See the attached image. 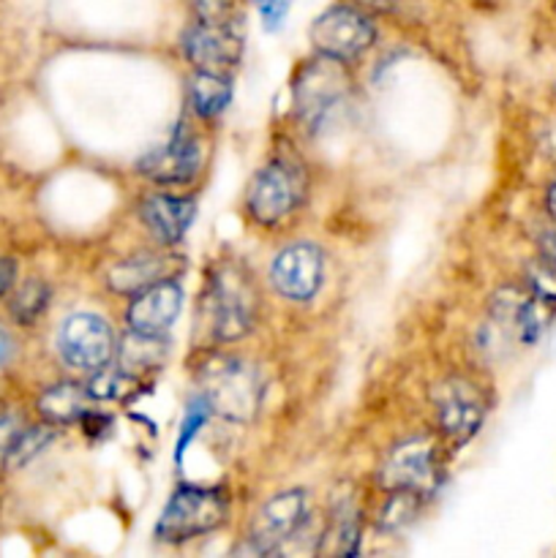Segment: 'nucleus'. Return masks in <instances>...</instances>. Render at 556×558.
<instances>
[{
  "instance_id": "nucleus-28",
  "label": "nucleus",
  "mask_w": 556,
  "mask_h": 558,
  "mask_svg": "<svg viewBox=\"0 0 556 558\" xmlns=\"http://www.w3.org/2000/svg\"><path fill=\"white\" fill-rule=\"evenodd\" d=\"M548 213H551V218L556 221V183L548 189Z\"/></svg>"
},
{
  "instance_id": "nucleus-3",
  "label": "nucleus",
  "mask_w": 556,
  "mask_h": 558,
  "mask_svg": "<svg viewBox=\"0 0 556 558\" xmlns=\"http://www.w3.org/2000/svg\"><path fill=\"white\" fill-rule=\"evenodd\" d=\"M229 501L221 490L185 485L169 496L161 518L156 523V537L164 543H183L213 532L227 521Z\"/></svg>"
},
{
  "instance_id": "nucleus-20",
  "label": "nucleus",
  "mask_w": 556,
  "mask_h": 558,
  "mask_svg": "<svg viewBox=\"0 0 556 558\" xmlns=\"http://www.w3.org/2000/svg\"><path fill=\"white\" fill-rule=\"evenodd\" d=\"M134 385H136V376L129 374V371L101 368L93 374L90 385H87V392H90L93 401H123V398L131 396Z\"/></svg>"
},
{
  "instance_id": "nucleus-24",
  "label": "nucleus",
  "mask_w": 556,
  "mask_h": 558,
  "mask_svg": "<svg viewBox=\"0 0 556 558\" xmlns=\"http://www.w3.org/2000/svg\"><path fill=\"white\" fill-rule=\"evenodd\" d=\"M289 9V0H262V16H265L267 25H276L283 20Z\"/></svg>"
},
{
  "instance_id": "nucleus-14",
  "label": "nucleus",
  "mask_w": 556,
  "mask_h": 558,
  "mask_svg": "<svg viewBox=\"0 0 556 558\" xmlns=\"http://www.w3.org/2000/svg\"><path fill=\"white\" fill-rule=\"evenodd\" d=\"M140 216L153 238L167 245H174L189 232L191 221L196 216V205L189 196L153 194L140 205Z\"/></svg>"
},
{
  "instance_id": "nucleus-16",
  "label": "nucleus",
  "mask_w": 556,
  "mask_h": 558,
  "mask_svg": "<svg viewBox=\"0 0 556 558\" xmlns=\"http://www.w3.org/2000/svg\"><path fill=\"white\" fill-rule=\"evenodd\" d=\"M90 392L87 387L74 385V381H60V385L47 387L38 396L36 409L47 425H69L80 423L90 412Z\"/></svg>"
},
{
  "instance_id": "nucleus-9",
  "label": "nucleus",
  "mask_w": 556,
  "mask_h": 558,
  "mask_svg": "<svg viewBox=\"0 0 556 558\" xmlns=\"http://www.w3.org/2000/svg\"><path fill=\"white\" fill-rule=\"evenodd\" d=\"M240 33L227 20L202 16L183 36L185 60L205 71H229L240 60Z\"/></svg>"
},
{
  "instance_id": "nucleus-21",
  "label": "nucleus",
  "mask_w": 556,
  "mask_h": 558,
  "mask_svg": "<svg viewBox=\"0 0 556 558\" xmlns=\"http://www.w3.org/2000/svg\"><path fill=\"white\" fill-rule=\"evenodd\" d=\"M49 303V289L41 281H27L11 294V316L20 325H31L44 314Z\"/></svg>"
},
{
  "instance_id": "nucleus-7",
  "label": "nucleus",
  "mask_w": 556,
  "mask_h": 558,
  "mask_svg": "<svg viewBox=\"0 0 556 558\" xmlns=\"http://www.w3.org/2000/svg\"><path fill=\"white\" fill-rule=\"evenodd\" d=\"M322 278H325V256L311 243L287 245L270 265V281L276 292L294 303L314 298L322 287Z\"/></svg>"
},
{
  "instance_id": "nucleus-12",
  "label": "nucleus",
  "mask_w": 556,
  "mask_h": 558,
  "mask_svg": "<svg viewBox=\"0 0 556 558\" xmlns=\"http://www.w3.org/2000/svg\"><path fill=\"white\" fill-rule=\"evenodd\" d=\"M436 423L456 445L472 439L483 425V403L467 381H447L436 396Z\"/></svg>"
},
{
  "instance_id": "nucleus-17",
  "label": "nucleus",
  "mask_w": 556,
  "mask_h": 558,
  "mask_svg": "<svg viewBox=\"0 0 556 558\" xmlns=\"http://www.w3.org/2000/svg\"><path fill=\"white\" fill-rule=\"evenodd\" d=\"M189 96L196 114H202V118H218L229 107L232 82H229L227 71L196 69V74L189 80Z\"/></svg>"
},
{
  "instance_id": "nucleus-18",
  "label": "nucleus",
  "mask_w": 556,
  "mask_h": 558,
  "mask_svg": "<svg viewBox=\"0 0 556 558\" xmlns=\"http://www.w3.org/2000/svg\"><path fill=\"white\" fill-rule=\"evenodd\" d=\"M164 357H167V341H164V336H142V332L131 330L129 341H123V347H120L123 371H129L134 376L161 365Z\"/></svg>"
},
{
  "instance_id": "nucleus-5",
  "label": "nucleus",
  "mask_w": 556,
  "mask_h": 558,
  "mask_svg": "<svg viewBox=\"0 0 556 558\" xmlns=\"http://www.w3.org/2000/svg\"><path fill=\"white\" fill-rule=\"evenodd\" d=\"M114 336L96 314H71L58 330V352L71 368L96 374L114 357Z\"/></svg>"
},
{
  "instance_id": "nucleus-13",
  "label": "nucleus",
  "mask_w": 556,
  "mask_h": 558,
  "mask_svg": "<svg viewBox=\"0 0 556 558\" xmlns=\"http://www.w3.org/2000/svg\"><path fill=\"white\" fill-rule=\"evenodd\" d=\"M305 518H309V501H305L303 490H287V494L270 499L262 507L259 523H256V548L262 554L278 550V543L292 539L303 529Z\"/></svg>"
},
{
  "instance_id": "nucleus-15",
  "label": "nucleus",
  "mask_w": 556,
  "mask_h": 558,
  "mask_svg": "<svg viewBox=\"0 0 556 558\" xmlns=\"http://www.w3.org/2000/svg\"><path fill=\"white\" fill-rule=\"evenodd\" d=\"M169 270H172V265H169L164 256L142 251V254H134L129 256V259L118 262V265L107 272V283L112 292L134 298L142 289L153 287V283L158 281H167Z\"/></svg>"
},
{
  "instance_id": "nucleus-22",
  "label": "nucleus",
  "mask_w": 556,
  "mask_h": 558,
  "mask_svg": "<svg viewBox=\"0 0 556 558\" xmlns=\"http://www.w3.org/2000/svg\"><path fill=\"white\" fill-rule=\"evenodd\" d=\"M49 439H52V430H49L47 425H41V428H22L20 439H16L14 450H11L9 469L25 466L31 458H36L38 452L49 445Z\"/></svg>"
},
{
  "instance_id": "nucleus-6",
  "label": "nucleus",
  "mask_w": 556,
  "mask_h": 558,
  "mask_svg": "<svg viewBox=\"0 0 556 558\" xmlns=\"http://www.w3.org/2000/svg\"><path fill=\"white\" fill-rule=\"evenodd\" d=\"M300 194H303L300 174L292 167H287V163L273 161L251 183L245 207H249L251 218L256 223L270 227V223L283 221L298 207Z\"/></svg>"
},
{
  "instance_id": "nucleus-19",
  "label": "nucleus",
  "mask_w": 556,
  "mask_h": 558,
  "mask_svg": "<svg viewBox=\"0 0 556 558\" xmlns=\"http://www.w3.org/2000/svg\"><path fill=\"white\" fill-rule=\"evenodd\" d=\"M358 539H360V523L354 518L352 510L336 512L333 518L330 529L325 534V545L319 543L322 554H354L358 550Z\"/></svg>"
},
{
  "instance_id": "nucleus-11",
  "label": "nucleus",
  "mask_w": 556,
  "mask_h": 558,
  "mask_svg": "<svg viewBox=\"0 0 556 558\" xmlns=\"http://www.w3.org/2000/svg\"><path fill=\"white\" fill-rule=\"evenodd\" d=\"M202 163V147L191 131H174V136L169 142H164L161 147H156L153 153H147L140 161V172L145 178L156 180L164 185H178L189 183L196 172H200Z\"/></svg>"
},
{
  "instance_id": "nucleus-2",
  "label": "nucleus",
  "mask_w": 556,
  "mask_h": 558,
  "mask_svg": "<svg viewBox=\"0 0 556 558\" xmlns=\"http://www.w3.org/2000/svg\"><path fill=\"white\" fill-rule=\"evenodd\" d=\"M200 390L207 412L229 423H251L262 407L259 376L251 365L232 357L207 360L200 371Z\"/></svg>"
},
{
  "instance_id": "nucleus-8",
  "label": "nucleus",
  "mask_w": 556,
  "mask_h": 558,
  "mask_svg": "<svg viewBox=\"0 0 556 558\" xmlns=\"http://www.w3.org/2000/svg\"><path fill=\"white\" fill-rule=\"evenodd\" d=\"M436 480V450L428 439H409L392 447L379 469V485L390 490H409V494H425L434 488Z\"/></svg>"
},
{
  "instance_id": "nucleus-4",
  "label": "nucleus",
  "mask_w": 556,
  "mask_h": 558,
  "mask_svg": "<svg viewBox=\"0 0 556 558\" xmlns=\"http://www.w3.org/2000/svg\"><path fill=\"white\" fill-rule=\"evenodd\" d=\"M311 41L322 58L352 60L371 49V44L376 41V27L363 11L352 5H333L314 20Z\"/></svg>"
},
{
  "instance_id": "nucleus-10",
  "label": "nucleus",
  "mask_w": 556,
  "mask_h": 558,
  "mask_svg": "<svg viewBox=\"0 0 556 558\" xmlns=\"http://www.w3.org/2000/svg\"><path fill=\"white\" fill-rule=\"evenodd\" d=\"M180 308H183V289L178 281L167 278L136 292L125 311V319L131 330L142 336H167L169 327L178 322Z\"/></svg>"
},
{
  "instance_id": "nucleus-1",
  "label": "nucleus",
  "mask_w": 556,
  "mask_h": 558,
  "mask_svg": "<svg viewBox=\"0 0 556 558\" xmlns=\"http://www.w3.org/2000/svg\"><path fill=\"white\" fill-rule=\"evenodd\" d=\"M259 311V292L249 272L238 265H218L207 276L205 319L218 341H238L254 327Z\"/></svg>"
},
{
  "instance_id": "nucleus-25",
  "label": "nucleus",
  "mask_w": 556,
  "mask_h": 558,
  "mask_svg": "<svg viewBox=\"0 0 556 558\" xmlns=\"http://www.w3.org/2000/svg\"><path fill=\"white\" fill-rule=\"evenodd\" d=\"M14 283H16L14 259H0V300H3L5 294H11Z\"/></svg>"
},
{
  "instance_id": "nucleus-27",
  "label": "nucleus",
  "mask_w": 556,
  "mask_h": 558,
  "mask_svg": "<svg viewBox=\"0 0 556 558\" xmlns=\"http://www.w3.org/2000/svg\"><path fill=\"white\" fill-rule=\"evenodd\" d=\"M360 3L371 5V9H379V11H390V9H396V5H398V0H360Z\"/></svg>"
},
{
  "instance_id": "nucleus-26",
  "label": "nucleus",
  "mask_w": 556,
  "mask_h": 558,
  "mask_svg": "<svg viewBox=\"0 0 556 558\" xmlns=\"http://www.w3.org/2000/svg\"><path fill=\"white\" fill-rule=\"evenodd\" d=\"M11 357H14V341L5 332V327H0V368H5Z\"/></svg>"
},
{
  "instance_id": "nucleus-23",
  "label": "nucleus",
  "mask_w": 556,
  "mask_h": 558,
  "mask_svg": "<svg viewBox=\"0 0 556 558\" xmlns=\"http://www.w3.org/2000/svg\"><path fill=\"white\" fill-rule=\"evenodd\" d=\"M22 428H25V425H22L14 414H0V472H5V469H9L11 450H14Z\"/></svg>"
}]
</instances>
